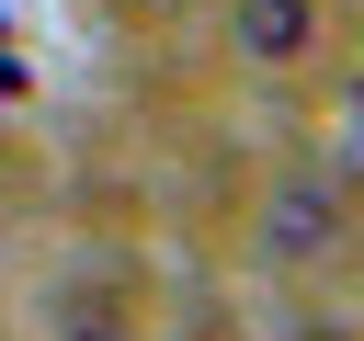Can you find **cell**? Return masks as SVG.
I'll use <instances>...</instances> for the list:
<instances>
[{
    "mask_svg": "<svg viewBox=\"0 0 364 341\" xmlns=\"http://www.w3.org/2000/svg\"><path fill=\"white\" fill-rule=\"evenodd\" d=\"M125 296H136L125 261H91V250L57 261V273H46V341H125V330H136Z\"/></svg>",
    "mask_w": 364,
    "mask_h": 341,
    "instance_id": "6da1fadb",
    "label": "cell"
},
{
    "mask_svg": "<svg viewBox=\"0 0 364 341\" xmlns=\"http://www.w3.org/2000/svg\"><path fill=\"white\" fill-rule=\"evenodd\" d=\"M228 34H239L250 68H296L307 34H318V11H307V0H228Z\"/></svg>",
    "mask_w": 364,
    "mask_h": 341,
    "instance_id": "7a4b0ae2",
    "label": "cell"
}]
</instances>
